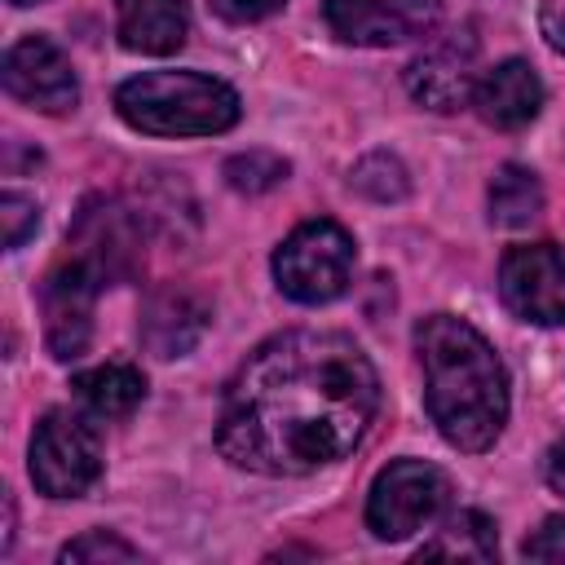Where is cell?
Instances as JSON below:
<instances>
[{
  "label": "cell",
  "mask_w": 565,
  "mask_h": 565,
  "mask_svg": "<svg viewBox=\"0 0 565 565\" xmlns=\"http://www.w3.org/2000/svg\"><path fill=\"white\" fill-rule=\"evenodd\" d=\"M380 411V375L340 331H282L234 371L216 446L260 477H309L344 459Z\"/></svg>",
  "instance_id": "1"
},
{
  "label": "cell",
  "mask_w": 565,
  "mask_h": 565,
  "mask_svg": "<svg viewBox=\"0 0 565 565\" xmlns=\"http://www.w3.org/2000/svg\"><path fill=\"white\" fill-rule=\"evenodd\" d=\"M415 353L437 433L455 450H490L508 424V375L490 340L455 313H428L415 327Z\"/></svg>",
  "instance_id": "2"
},
{
  "label": "cell",
  "mask_w": 565,
  "mask_h": 565,
  "mask_svg": "<svg viewBox=\"0 0 565 565\" xmlns=\"http://www.w3.org/2000/svg\"><path fill=\"white\" fill-rule=\"evenodd\" d=\"M115 110L150 137H212L238 124V93L199 71H141L115 88Z\"/></svg>",
  "instance_id": "3"
},
{
  "label": "cell",
  "mask_w": 565,
  "mask_h": 565,
  "mask_svg": "<svg viewBox=\"0 0 565 565\" xmlns=\"http://www.w3.org/2000/svg\"><path fill=\"white\" fill-rule=\"evenodd\" d=\"M353 260H358L353 234L340 221L318 216V221L296 225L278 243L274 278H278V291L291 296L296 305H327L349 287Z\"/></svg>",
  "instance_id": "4"
},
{
  "label": "cell",
  "mask_w": 565,
  "mask_h": 565,
  "mask_svg": "<svg viewBox=\"0 0 565 565\" xmlns=\"http://www.w3.org/2000/svg\"><path fill=\"white\" fill-rule=\"evenodd\" d=\"M450 508V477L424 459H393L366 494V525L375 539L397 543L437 525Z\"/></svg>",
  "instance_id": "5"
},
{
  "label": "cell",
  "mask_w": 565,
  "mask_h": 565,
  "mask_svg": "<svg viewBox=\"0 0 565 565\" xmlns=\"http://www.w3.org/2000/svg\"><path fill=\"white\" fill-rule=\"evenodd\" d=\"M102 477V437L79 411H49L31 433V481L49 499H79Z\"/></svg>",
  "instance_id": "6"
},
{
  "label": "cell",
  "mask_w": 565,
  "mask_h": 565,
  "mask_svg": "<svg viewBox=\"0 0 565 565\" xmlns=\"http://www.w3.org/2000/svg\"><path fill=\"white\" fill-rule=\"evenodd\" d=\"M335 40L358 49H393L428 40L441 26V0H322Z\"/></svg>",
  "instance_id": "7"
},
{
  "label": "cell",
  "mask_w": 565,
  "mask_h": 565,
  "mask_svg": "<svg viewBox=\"0 0 565 565\" xmlns=\"http://www.w3.org/2000/svg\"><path fill=\"white\" fill-rule=\"evenodd\" d=\"M503 305L534 327H565V247L525 243L512 247L499 265Z\"/></svg>",
  "instance_id": "8"
},
{
  "label": "cell",
  "mask_w": 565,
  "mask_h": 565,
  "mask_svg": "<svg viewBox=\"0 0 565 565\" xmlns=\"http://www.w3.org/2000/svg\"><path fill=\"white\" fill-rule=\"evenodd\" d=\"M477 35L472 26H459L450 35H437L411 66H406V88L419 106L446 115V110H459L472 102L477 93V79H481V66H477Z\"/></svg>",
  "instance_id": "9"
},
{
  "label": "cell",
  "mask_w": 565,
  "mask_h": 565,
  "mask_svg": "<svg viewBox=\"0 0 565 565\" xmlns=\"http://www.w3.org/2000/svg\"><path fill=\"white\" fill-rule=\"evenodd\" d=\"M71 260H79L97 282H124L141 265V225L128 207L97 199L84 203L75 230H71Z\"/></svg>",
  "instance_id": "10"
},
{
  "label": "cell",
  "mask_w": 565,
  "mask_h": 565,
  "mask_svg": "<svg viewBox=\"0 0 565 565\" xmlns=\"http://www.w3.org/2000/svg\"><path fill=\"white\" fill-rule=\"evenodd\" d=\"M4 88L31 110L62 115L79 102V79L71 71V57L49 35H22L4 53Z\"/></svg>",
  "instance_id": "11"
},
{
  "label": "cell",
  "mask_w": 565,
  "mask_h": 565,
  "mask_svg": "<svg viewBox=\"0 0 565 565\" xmlns=\"http://www.w3.org/2000/svg\"><path fill=\"white\" fill-rule=\"evenodd\" d=\"M102 282L79 265L66 260L44 278L40 309H44V344L57 362H75L93 340V300Z\"/></svg>",
  "instance_id": "12"
},
{
  "label": "cell",
  "mask_w": 565,
  "mask_h": 565,
  "mask_svg": "<svg viewBox=\"0 0 565 565\" xmlns=\"http://www.w3.org/2000/svg\"><path fill=\"white\" fill-rule=\"evenodd\" d=\"M472 106H477V115H481L490 128H503V132L525 128V124L543 110V79L534 75L530 62L508 57V62L490 66V71L477 79Z\"/></svg>",
  "instance_id": "13"
},
{
  "label": "cell",
  "mask_w": 565,
  "mask_h": 565,
  "mask_svg": "<svg viewBox=\"0 0 565 565\" xmlns=\"http://www.w3.org/2000/svg\"><path fill=\"white\" fill-rule=\"evenodd\" d=\"M207 331V305L185 287H163L141 309V344L154 358H185Z\"/></svg>",
  "instance_id": "14"
},
{
  "label": "cell",
  "mask_w": 565,
  "mask_h": 565,
  "mask_svg": "<svg viewBox=\"0 0 565 565\" xmlns=\"http://www.w3.org/2000/svg\"><path fill=\"white\" fill-rule=\"evenodd\" d=\"M115 31L128 53H177L190 35L185 0H115Z\"/></svg>",
  "instance_id": "15"
},
{
  "label": "cell",
  "mask_w": 565,
  "mask_h": 565,
  "mask_svg": "<svg viewBox=\"0 0 565 565\" xmlns=\"http://www.w3.org/2000/svg\"><path fill=\"white\" fill-rule=\"evenodd\" d=\"M75 397L93 419H124L146 397V375L128 362H102L75 375Z\"/></svg>",
  "instance_id": "16"
},
{
  "label": "cell",
  "mask_w": 565,
  "mask_h": 565,
  "mask_svg": "<svg viewBox=\"0 0 565 565\" xmlns=\"http://www.w3.org/2000/svg\"><path fill=\"white\" fill-rule=\"evenodd\" d=\"M494 552H499L494 521L477 508H463L437 525V539L419 547V561H494Z\"/></svg>",
  "instance_id": "17"
},
{
  "label": "cell",
  "mask_w": 565,
  "mask_h": 565,
  "mask_svg": "<svg viewBox=\"0 0 565 565\" xmlns=\"http://www.w3.org/2000/svg\"><path fill=\"white\" fill-rule=\"evenodd\" d=\"M543 212V185L530 168L503 163L490 181V221L503 230H521Z\"/></svg>",
  "instance_id": "18"
},
{
  "label": "cell",
  "mask_w": 565,
  "mask_h": 565,
  "mask_svg": "<svg viewBox=\"0 0 565 565\" xmlns=\"http://www.w3.org/2000/svg\"><path fill=\"white\" fill-rule=\"evenodd\" d=\"M349 185H353L358 194L375 199V203H393V199H402V194L411 190L402 159H397V154H388V150H375V154L358 159V163H353V172H349Z\"/></svg>",
  "instance_id": "19"
},
{
  "label": "cell",
  "mask_w": 565,
  "mask_h": 565,
  "mask_svg": "<svg viewBox=\"0 0 565 565\" xmlns=\"http://www.w3.org/2000/svg\"><path fill=\"white\" fill-rule=\"evenodd\" d=\"M225 181H230V190H238V194H265V190H274L278 181H287V159H282V154H269V150L234 154V159L225 163Z\"/></svg>",
  "instance_id": "20"
},
{
  "label": "cell",
  "mask_w": 565,
  "mask_h": 565,
  "mask_svg": "<svg viewBox=\"0 0 565 565\" xmlns=\"http://www.w3.org/2000/svg\"><path fill=\"white\" fill-rule=\"evenodd\" d=\"M141 556V547H132L128 539H119V534H110V530H88V534H79V539H71L62 552H57V561H75V565H88V561H137Z\"/></svg>",
  "instance_id": "21"
},
{
  "label": "cell",
  "mask_w": 565,
  "mask_h": 565,
  "mask_svg": "<svg viewBox=\"0 0 565 565\" xmlns=\"http://www.w3.org/2000/svg\"><path fill=\"white\" fill-rule=\"evenodd\" d=\"M0 221H4V247L13 252V247H22V243L35 234L40 207H35V199H26V194H18V190H4V194H0Z\"/></svg>",
  "instance_id": "22"
},
{
  "label": "cell",
  "mask_w": 565,
  "mask_h": 565,
  "mask_svg": "<svg viewBox=\"0 0 565 565\" xmlns=\"http://www.w3.org/2000/svg\"><path fill=\"white\" fill-rule=\"evenodd\" d=\"M525 561H552L565 565V516H547L530 539H525Z\"/></svg>",
  "instance_id": "23"
},
{
  "label": "cell",
  "mask_w": 565,
  "mask_h": 565,
  "mask_svg": "<svg viewBox=\"0 0 565 565\" xmlns=\"http://www.w3.org/2000/svg\"><path fill=\"white\" fill-rule=\"evenodd\" d=\"M287 0H212V9L225 18V22H260L269 13H278Z\"/></svg>",
  "instance_id": "24"
},
{
  "label": "cell",
  "mask_w": 565,
  "mask_h": 565,
  "mask_svg": "<svg viewBox=\"0 0 565 565\" xmlns=\"http://www.w3.org/2000/svg\"><path fill=\"white\" fill-rule=\"evenodd\" d=\"M539 26H543V40L565 53V0H539Z\"/></svg>",
  "instance_id": "25"
},
{
  "label": "cell",
  "mask_w": 565,
  "mask_h": 565,
  "mask_svg": "<svg viewBox=\"0 0 565 565\" xmlns=\"http://www.w3.org/2000/svg\"><path fill=\"white\" fill-rule=\"evenodd\" d=\"M543 472H547V486L556 490V494H565V437L547 450V463H543Z\"/></svg>",
  "instance_id": "26"
},
{
  "label": "cell",
  "mask_w": 565,
  "mask_h": 565,
  "mask_svg": "<svg viewBox=\"0 0 565 565\" xmlns=\"http://www.w3.org/2000/svg\"><path fill=\"white\" fill-rule=\"evenodd\" d=\"M13 4H35V0H13Z\"/></svg>",
  "instance_id": "27"
}]
</instances>
